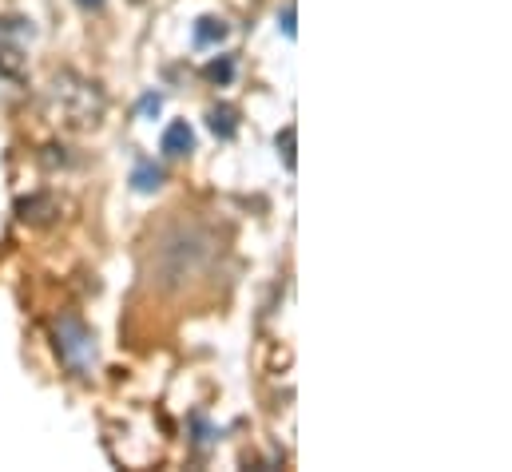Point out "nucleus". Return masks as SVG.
Instances as JSON below:
<instances>
[{
    "label": "nucleus",
    "mask_w": 512,
    "mask_h": 472,
    "mask_svg": "<svg viewBox=\"0 0 512 472\" xmlns=\"http://www.w3.org/2000/svg\"><path fill=\"white\" fill-rule=\"evenodd\" d=\"M76 4H80V8H84V12H100V8H104V4H108V0H76Z\"/></svg>",
    "instance_id": "obj_12"
},
{
    "label": "nucleus",
    "mask_w": 512,
    "mask_h": 472,
    "mask_svg": "<svg viewBox=\"0 0 512 472\" xmlns=\"http://www.w3.org/2000/svg\"><path fill=\"white\" fill-rule=\"evenodd\" d=\"M207 80H215V84H231V80H235V60H231V56L211 60V64H207Z\"/></svg>",
    "instance_id": "obj_9"
},
{
    "label": "nucleus",
    "mask_w": 512,
    "mask_h": 472,
    "mask_svg": "<svg viewBox=\"0 0 512 472\" xmlns=\"http://www.w3.org/2000/svg\"><path fill=\"white\" fill-rule=\"evenodd\" d=\"M159 151L163 155H191L195 151V131L187 119H175L163 127V139H159Z\"/></svg>",
    "instance_id": "obj_3"
},
{
    "label": "nucleus",
    "mask_w": 512,
    "mask_h": 472,
    "mask_svg": "<svg viewBox=\"0 0 512 472\" xmlns=\"http://www.w3.org/2000/svg\"><path fill=\"white\" fill-rule=\"evenodd\" d=\"M131 4H143V0H131Z\"/></svg>",
    "instance_id": "obj_13"
},
{
    "label": "nucleus",
    "mask_w": 512,
    "mask_h": 472,
    "mask_svg": "<svg viewBox=\"0 0 512 472\" xmlns=\"http://www.w3.org/2000/svg\"><path fill=\"white\" fill-rule=\"evenodd\" d=\"M207 123H211V131L219 139H235V131H239V108L235 104H215L207 112Z\"/></svg>",
    "instance_id": "obj_5"
},
{
    "label": "nucleus",
    "mask_w": 512,
    "mask_h": 472,
    "mask_svg": "<svg viewBox=\"0 0 512 472\" xmlns=\"http://www.w3.org/2000/svg\"><path fill=\"white\" fill-rule=\"evenodd\" d=\"M278 28H282V36H286V40H294V36H298V28H294V4H286V8L278 12Z\"/></svg>",
    "instance_id": "obj_10"
},
{
    "label": "nucleus",
    "mask_w": 512,
    "mask_h": 472,
    "mask_svg": "<svg viewBox=\"0 0 512 472\" xmlns=\"http://www.w3.org/2000/svg\"><path fill=\"white\" fill-rule=\"evenodd\" d=\"M159 187H163V171H159L155 163H139V167L131 171V191L151 195V191H159Z\"/></svg>",
    "instance_id": "obj_7"
},
{
    "label": "nucleus",
    "mask_w": 512,
    "mask_h": 472,
    "mask_svg": "<svg viewBox=\"0 0 512 472\" xmlns=\"http://www.w3.org/2000/svg\"><path fill=\"white\" fill-rule=\"evenodd\" d=\"M159 108H163V96H143V104H139L143 116H159Z\"/></svg>",
    "instance_id": "obj_11"
},
{
    "label": "nucleus",
    "mask_w": 512,
    "mask_h": 472,
    "mask_svg": "<svg viewBox=\"0 0 512 472\" xmlns=\"http://www.w3.org/2000/svg\"><path fill=\"white\" fill-rule=\"evenodd\" d=\"M16 215H20L24 223H44V219L56 215V203H52L48 195H32V199H20V203H16Z\"/></svg>",
    "instance_id": "obj_6"
},
{
    "label": "nucleus",
    "mask_w": 512,
    "mask_h": 472,
    "mask_svg": "<svg viewBox=\"0 0 512 472\" xmlns=\"http://www.w3.org/2000/svg\"><path fill=\"white\" fill-rule=\"evenodd\" d=\"M294 139H298V131H294V123L290 127H282L278 131V155H282V163H286V171H294Z\"/></svg>",
    "instance_id": "obj_8"
},
{
    "label": "nucleus",
    "mask_w": 512,
    "mask_h": 472,
    "mask_svg": "<svg viewBox=\"0 0 512 472\" xmlns=\"http://www.w3.org/2000/svg\"><path fill=\"white\" fill-rule=\"evenodd\" d=\"M191 36H195V44H199V48H219V44L231 36V24H227L223 16H199Z\"/></svg>",
    "instance_id": "obj_4"
},
{
    "label": "nucleus",
    "mask_w": 512,
    "mask_h": 472,
    "mask_svg": "<svg viewBox=\"0 0 512 472\" xmlns=\"http://www.w3.org/2000/svg\"><path fill=\"white\" fill-rule=\"evenodd\" d=\"M56 350L68 361V369L76 373H88L96 365V334L76 318V314H64L56 322Z\"/></svg>",
    "instance_id": "obj_2"
},
{
    "label": "nucleus",
    "mask_w": 512,
    "mask_h": 472,
    "mask_svg": "<svg viewBox=\"0 0 512 472\" xmlns=\"http://www.w3.org/2000/svg\"><path fill=\"white\" fill-rule=\"evenodd\" d=\"M211 254H215V235L203 223H179L159 238L151 254V282L163 290H179L211 262Z\"/></svg>",
    "instance_id": "obj_1"
}]
</instances>
